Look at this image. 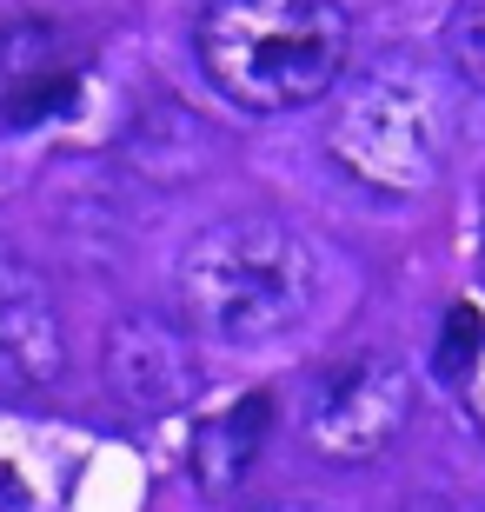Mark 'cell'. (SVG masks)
<instances>
[{"label": "cell", "instance_id": "cell-10", "mask_svg": "<svg viewBox=\"0 0 485 512\" xmlns=\"http://www.w3.org/2000/svg\"><path fill=\"white\" fill-rule=\"evenodd\" d=\"M479 353H485V320L472 313V306H452L446 313V340H439V373L466 386L472 366H479Z\"/></svg>", "mask_w": 485, "mask_h": 512}, {"label": "cell", "instance_id": "cell-12", "mask_svg": "<svg viewBox=\"0 0 485 512\" xmlns=\"http://www.w3.org/2000/svg\"><path fill=\"white\" fill-rule=\"evenodd\" d=\"M466 413H472V426L485 433V353H479V366H472V380H466Z\"/></svg>", "mask_w": 485, "mask_h": 512}, {"label": "cell", "instance_id": "cell-13", "mask_svg": "<svg viewBox=\"0 0 485 512\" xmlns=\"http://www.w3.org/2000/svg\"><path fill=\"white\" fill-rule=\"evenodd\" d=\"M27 280V273H20V260H14V247H7V240H0V300H7V293H14V286Z\"/></svg>", "mask_w": 485, "mask_h": 512}, {"label": "cell", "instance_id": "cell-14", "mask_svg": "<svg viewBox=\"0 0 485 512\" xmlns=\"http://www.w3.org/2000/svg\"><path fill=\"white\" fill-rule=\"evenodd\" d=\"M246 512H306V506H293V499H273V506H246Z\"/></svg>", "mask_w": 485, "mask_h": 512}, {"label": "cell", "instance_id": "cell-7", "mask_svg": "<svg viewBox=\"0 0 485 512\" xmlns=\"http://www.w3.org/2000/svg\"><path fill=\"white\" fill-rule=\"evenodd\" d=\"M273 419H280V399L266 393V386L240 393L220 419H206L200 433H193V486L213 493V499L233 493L260 466V453L273 446Z\"/></svg>", "mask_w": 485, "mask_h": 512}, {"label": "cell", "instance_id": "cell-11", "mask_svg": "<svg viewBox=\"0 0 485 512\" xmlns=\"http://www.w3.org/2000/svg\"><path fill=\"white\" fill-rule=\"evenodd\" d=\"M406 512H479L472 499H459V493H419Z\"/></svg>", "mask_w": 485, "mask_h": 512}, {"label": "cell", "instance_id": "cell-6", "mask_svg": "<svg viewBox=\"0 0 485 512\" xmlns=\"http://www.w3.org/2000/svg\"><path fill=\"white\" fill-rule=\"evenodd\" d=\"M87 60L54 20H0V127H40L80 100Z\"/></svg>", "mask_w": 485, "mask_h": 512}, {"label": "cell", "instance_id": "cell-9", "mask_svg": "<svg viewBox=\"0 0 485 512\" xmlns=\"http://www.w3.org/2000/svg\"><path fill=\"white\" fill-rule=\"evenodd\" d=\"M446 54H452V67L466 74V87H479V94H485V0H459V7H452Z\"/></svg>", "mask_w": 485, "mask_h": 512}, {"label": "cell", "instance_id": "cell-8", "mask_svg": "<svg viewBox=\"0 0 485 512\" xmlns=\"http://www.w3.org/2000/svg\"><path fill=\"white\" fill-rule=\"evenodd\" d=\"M67 373V333L54 300L34 280H20L0 300V380L7 386H54Z\"/></svg>", "mask_w": 485, "mask_h": 512}, {"label": "cell", "instance_id": "cell-4", "mask_svg": "<svg viewBox=\"0 0 485 512\" xmlns=\"http://www.w3.org/2000/svg\"><path fill=\"white\" fill-rule=\"evenodd\" d=\"M412 406H419L412 373L392 353H346V360L313 373L299 433L333 466H366V459L399 446V433L412 426Z\"/></svg>", "mask_w": 485, "mask_h": 512}, {"label": "cell", "instance_id": "cell-2", "mask_svg": "<svg viewBox=\"0 0 485 512\" xmlns=\"http://www.w3.org/2000/svg\"><path fill=\"white\" fill-rule=\"evenodd\" d=\"M353 20L339 0H206L200 67L246 114H293L339 87Z\"/></svg>", "mask_w": 485, "mask_h": 512}, {"label": "cell", "instance_id": "cell-3", "mask_svg": "<svg viewBox=\"0 0 485 512\" xmlns=\"http://www.w3.org/2000/svg\"><path fill=\"white\" fill-rule=\"evenodd\" d=\"M326 153L346 180L373 193H419L446 153V100L419 80L412 60H379L353 94L339 100Z\"/></svg>", "mask_w": 485, "mask_h": 512}, {"label": "cell", "instance_id": "cell-1", "mask_svg": "<svg viewBox=\"0 0 485 512\" xmlns=\"http://www.w3.org/2000/svg\"><path fill=\"white\" fill-rule=\"evenodd\" d=\"M173 293L200 340L266 346L313 313L319 266L286 220L246 213V220H213L193 233L173 266Z\"/></svg>", "mask_w": 485, "mask_h": 512}, {"label": "cell", "instance_id": "cell-5", "mask_svg": "<svg viewBox=\"0 0 485 512\" xmlns=\"http://www.w3.org/2000/svg\"><path fill=\"white\" fill-rule=\"evenodd\" d=\"M100 373H107V393L140 419L180 413L200 393V346L180 320L167 313H120L107 326V346H100Z\"/></svg>", "mask_w": 485, "mask_h": 512}]
</instances>
